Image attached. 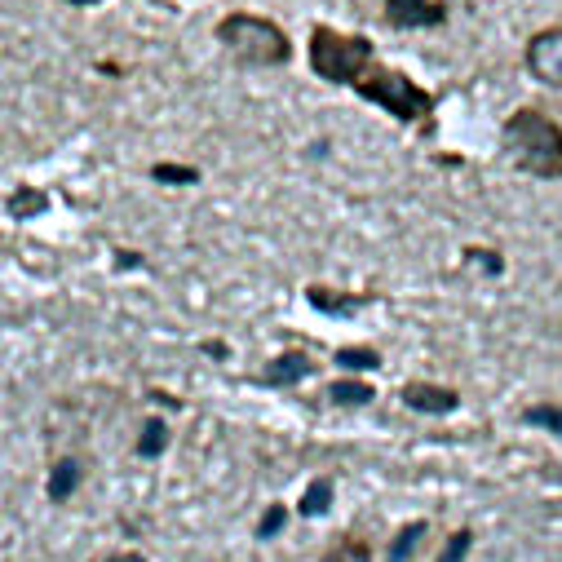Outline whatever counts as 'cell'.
<instances>
[{"label": "cell", "mask_w": 562, "mask_h": 562, "mask_svg": "<svg viewBox=\"0 0 562 562\" xmlns=\"http://www.w3.org/2000/svg\"><path fill=\"white\" fill-rule=\"evenodd\" d=\"M41 209H49V195H45V191L23 187V191H14V195H10V213H14V217H36Z\"/></svg>", "instance_id": "14"}, {"label": "cell", "mask_w": 562, "mask_h": 562, "mask_svg": "<svg viewBox=\"0 0 562 562\" xmlns=\"http://www.w3.org/2000/svg\"><path fill=\"white\" fill-rule=\"evenodd\" d=\"M376 63L368 36H350L337 27H315L311 32V67L328 85H359L363 71Z\"/></svg>", "instance_id": "3"}, {"label": "cell", "mask_w": 562, "mask_h": 562, "mask_svg": "<svg viewBox=\"0 0 562 562\" xmlns=\"http://www.w3.org/2000/svg\"><path fill=\"white\" fill-rule=\"evenodd\" d=\"M470 544H474V531H470V527H461V531H457V536L448 540V549L439 553V562H465Z\"/></svg>", "instance_id": "17"}, {"label": "cell", "mask_w": 562, "mask_h": 562, "mask_svg": "<svg viewBox=\"0 0 562 562\" xmlns=\"http://www.w3.org/2000/svg\"><path fill=\"white\" fill-rule=\"evenodd\" d=\"M311 355H302V350H284L279 359H270L266 363V372H261V385H297L302 376H311Z\"/></svg>", "instance_id": "8"}, {"label": "cell", "mask_w": 562, "mask_h": 562, "mask_svg": "<svg viewBox=\"0 0 562 562\" xmlns=\"http://www.w3.org/2000/svg\"><path fill=\"white\" fill-rule=\"evenodd\" d=\"M381 14H385L390 27H403V32L443 27V19H448V10L439 5V0H381Z\"/></svg>", "instance_id": "6"}, {"label": "cell", "mask_w": 562, "mask_h": 562, "mask_svg": "<svg viewBox=\"0 0 562 562\" xmlns=\"http://www.w3.org/2000/svg\"><path fill=\"white\" fill-rule=\"evenodd\" d=\"M67 5H102V0H67Z\"/></svg>", "instance_id": "23"}, {"label": "cell", "mask_w": 562, "mask_h": 562, "mask_svg": "<svg viewBox=\"0 0 562 562\" xmlns=\"http://www.w3.org/2000/svg\"><path fill=\"white\" fill-rule=\"evenodd\" d=\"M311 302L319 306V311H333V315H355V311H363L372 297L368 293H359V297H341V293H328V289H311Z\"/></svg>", "instance_id": "10"}, {"label": "cell", "mask_w": 562, "mask_h": 562, "mask_svg": "<svg viewBox=\"0 0 562 562\" xmlns=\"http://www.w3.org/2000/svg\"><path fill=\"white\" fill-rule=\"evenodd\" d=\"M522 420H531V426H553L562 435V407H527Z\"/></svg>", "instance_id": "18"}, {"label": "cell", "mask_w": 562, "mask_h": 562, "mask_svg": "<svg viewBox=\"0 0 562 562\" xmlns=\"http://www.w3.org/2000/svg\"><path fill=\"white\" fill-rule=\"evenodd\" d=\"M85 479V465L76 457H63L54 470H49V501H67Z\"/></svg>", "instance_id": "9"}, {"label": "cell", "mask_w": 562, "mask_h": 562, "mask_svg": "<svg viewBox=\"0 0 562 562\" xmlns=\"http://www.w3.org/2000/svg\"><path fill=\"white\" fill-rule=\"evenodd\" d=\"M217 41L239 58L244 67H284L293 58L289 36L261 14H231L217 23Z\"/></svg>", "instance_id": "2"}, {"label": "cell", "mask_w": 562, "mask_h": 562, "mask_svg": "<svg viewBox=\"0 0 562 562\" xmlns=\"http://www.w3.org/2000/svg\"><path fill=\"white\" fill-rule=\"evenodd\" d=\"M151 173H156V182H200L195 169H178V165H156Z\"/></svg>", "instance_id": "20"}, {"label": "cell", "mask_w": 562, "mask_h": 562, "mask_svg": "<svg viewBox=\"0 0 562 562\" xmlns=\"http://www.w3.org/2000/svg\"><path fill=\"white\" fill-rule=\"evenodd\" d=\"M420 536H426V522H407V527L394 536V544H390V562H407L412 549L420 544Z\"/></svg>", "instance_id": "15"}, {"label": "cell", "mask_w": 562, "mask_h": 562, "mask_svg": "<svg viewBox=\"0 0 562 562\" xmlns=\"http://www.w3.org/2000/svg\"><path fill=\"white\" fill-rule=\"evenodd\" d=\"M527 67H531V76H536L540 85L562 89V27L531 36V45H527Z\"/></svg>", "instance_id": "5"}, {"label": "cell", "mask_w": 562, "mask_h": 562, "mask_svg": "<svg viewBox=\"0 0 562 562\" xmlns=\"http://www.w3.org/2000/svg\"><path fill=\"white\" fill-rule=\"evenodd\" d=\"M403 403H407L412 412H435V416H443V412L457 407V394L443 390V385H430V381H407V385H403Z\"/></svg>", "instance_id": "7"}, {"label": "cell", "mask_w": 562, "mask_h": 562, "mask_svg": "<svg viewBox=\"0 0 562 562\" xmlns=\"http://www.w3.org/2000/svg\"><path fill=\"white\" fill-rule=\"evenodd\" d=\"M505 151L531 178H562V124L536 106H522L505 124Z\"/></svg>", "instance_id": "1"}, {"label": "cell", "mask_w": 562, "mask_h": 562, "mask_svg": "<svg viewBox=\"0 0 562 562\" xmlns=\"http://www.w3.org/2000/svg\"><path fill=\"white\" fill-rule=\"evenodd\" d=\"M372 385H363V381H337L333 390H328V398L337 403V407H368L372 403Z\"/></svg>", "instance_id": "11"}, {"label": "cell", "mask_w": 562, "mask_h": 562, "mask_svg": "<svg viewBox=\"0 0 562 562\" xmlns=\"http://www.w3.org/2000/svg\"><path fill=\"white\" fill-rule=\"evenodd\" d=\"M368 102H376V106H385L394 120H403V124H426L430 115H435V98L420 89V85H412L403 71H394V67H381V63H372L368 71H363V80L355 85Z\"/></svg>", "instance_id": "4"}, {"label": "cell", "mask_w": 562, "mask_h": 562, "mask_svg": "<svg viewBox=\"0 0 562 562\" xmlns=\"http://www.w3.org/2000/svg\"><path fill=\"white\" fill-rule=\"evenodd\" d=\"M106 562H147L143 553H115V558H106Z\"/></svg>", "instance_id": "22"}, {"label": "cell", "mask_w": 562, "mask_h": 562, "mask_svg": "<svg viewBox=\"0 0 562 562\" xmlns=\"http://www.w3.org/2000/svg\"><path fill=\"white\" fill-rule=\"evenodd\" d=\"M297 509H302V518H319V514H328V509H333V483H328V479H315Z\"/></svg>", "instance_id": "12"}, {"label": "cell", "mask_w": 562, "mask_h": 562, "mask_svg": "<svg viewBox=\"0 0 562 562\" xmlns=\"http://www.w3.org/2000/svg\"><path fill=\"white\" fill-rule=\"evenodd\" d=\"M337 363L341 368H381V355L368 346H350V350H337Z\"/></svg>", "instance_id": "16"}, {"label": "cell", "mask_w": 562, "mask_h": 562, "mask_svg": "<svg viewBox=\"0 0 562 562\" xmlns=\"http://www.w3.org/2000/svg\"><path fill=\"white\" fill-rule=\"evenodd\" d=\"M165 443H169V426L165 420H147V430H143V439H137V457H160L165 452Z\"/></svg>", "instance_id": "13"}, {"label": "cell", "mask_w": 562, "mask_h": 562, "mask_svg": "<svg viewBox=\"0 0 562 562\" xmlns=\"http://www.w3.org/2000/svg\"><path fill=\"white\" fill-rule=\"evenodd\" d=\"M346 558H355V562H363V558H368V544H363L359 536H346V540H341V544L333 549V558H328V562H346Z\"/></svg>", "instance_id": "19"}, {"label": "cell", "mask_w": 562, "mask_h": 562, "mask_svg": "<svg viewBox=\"0 0 562 562\" xmlns=\"http://www.w3.org/2000/svg\"><path fill=\"white\" fill-rule=\"evenodd\" d=\"M279 527H284V505H270V514L261 518L257 536H261V540H270V536H279Z\"/></svg>", "instance_id": "21"}]
</instances>
